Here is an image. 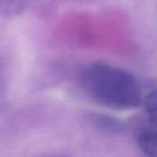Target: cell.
Here are the masks:
<instances>
[{
    "instance_id": "2",
    "label": "cell",
    "mask_w": 157,
    "mask_h": 157,
    "mask_svg": "<svg viewBox=\"0 0 157 157\" xmlns=\"http://www.w3.org/2000/svg\"><path fill=\"white\" fill-rule=\"evenodd\" d=\"M155 117H156V102H155V92L152 91L146 97L145 117L136 134L139 147L142 150L145 155H148V156H155L156 153Z\"/></svg>"
},
{
    "instance_id": "1",
    "label": "cell",
    "mask_w": 157,
    "mask_h": 157,
    "mask_svg": "<svg viewBox=\"0 0 157 157\" xmlns=\"http://www.w3.org/2000/svg\"><path fill=\"white\" fill-rule=\"evenodd\" d=\"M82 87L97 103L113 109H132L141 103V90L134 76L119 67L94 63L81 76Z\"/></svg>"
}]
</instances>
